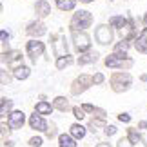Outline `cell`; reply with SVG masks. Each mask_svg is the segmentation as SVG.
Here are the masks:
<instances>
[{
	"mask_svg": "<svg viewBox=\"0 0 147 147\" xmlns=\"http://www.w3.org/2000/svg\"><path fill=\"white\" fill-rule=\"evenodd\" d=\"M7 40H9V35L5 33V29H2V33H0V42H2V46H4Z\"/></svg>",
	"mask_w": 147,
	"mask_h": 147,
	"instance_id": "obj_31",
	"label": "cell"
},
{
	"mask_svg": "<svg viewBox=\"0 0 147 147\" xmlns=\"http://www.w3.org/2000/svg\"><path fill=\"white\" fill-rule=\"evenodd\" d=\"M84 113H86V111H84V107H73V115H75L78 120H82V118L86 116Z\"/></svg>",
	"mask_w": 147,
	"mask_h": 147,
	"instance_id": "obj_27",
	"label": "cell"
},
{
	"mask_svg": "<svg viewBox=\"0 0 147 147\" xmlns=\"http://www.w3.org/2000/svg\"><path fill=\"white\" fill-rule=\"evenodd\" d=\"M91 22H93L91 13L86 11V9H80V11H76L71 18V29L73 31H82V29H86V27L91 26Z\"/></svg>",
	"mask_w": 147,
	"mask_h": 147,
	"instance_id": "obj_1",
	"label": "cell"
},
{
	"mask_svg": "<svg viewBox=\"0 0 147 147\" xmlns=\"http://www.w3.org/2000/svg\"><path fill=\"white\" fill-rule=\"evenodd\" d=\"M98 60V55L96 53H86L82 56H78V64L80 65H86V64H93V62Z\"/></svg>",
	"mask_w": 147,
	"mask_h": 147,
	"instance_id": "obj_19",
	"label": "cell"
},
{
	"mask_svg": "<svg viewBox=\"0 0 147 147\" xmlns=\"http://www.w3.org/2000/svg\"><path fill=\"white\" fill-rule=\"evenodd\" d=\"M29 75H31V71H29V67H26V65H20V67L15 69V78L16 80H26Z\"/></svg>",
	"mask_w": 147,
	"mask_h": 147,
	"instance_id": "obj_20",
	"label": "cell"
},
{
	"mask_svg": "<svg viewBox=\"0 0 147 147\" xmlns=\"http://www.w3.org/2000/svg\"><path fill=\"white\" fill-rule=\"evenodd\" d=\"M129 24L125 16H122V15H115V16H111L109 18V26L111 27H116V29H123Z\"/></svg>",
	"mask_w": 147,
	"mask_h": 147,
	"instance_id": "obj_14",
	"label": "cell"
},
{
	"mask_svg": "<svg viewBox=\"0 0 147 147\" xmlns=\"http://www.w3.org/2000/svg\"><path fill=\"white\" fill-rule=\"evenodd\" d=\"M0 75H2V86H5V84H9V76H5V71H4V69L0 71Z\"/></svg>",
	"mask_w": 147,
	"mask_h": 147,
	"instance_id": "obj_34",
	"label": "cell"
},
{
	"mask_svg": "<svg viewBox=\"0 0 147 147\" xmlns=\"http://www.w3.org/2000/svg\"><path fill=\"white\" fill-rule=\"evenodd\" d=\"M93 80H94V84H102L104 82V75H102V73H96V75L93 76Z\"/></svg>",
	"mask_w": 147,
	"mask_h": 147,
	"instance_id": "obj_33",
	"label": "cell"
},
{
	"mask_svg": "<svg viewBox=\"0 0 147 147\" xmlns=\"http://www.w3.org/2000/svg\"><path fill=\"white\" fill-rule=\"evenodd\" d=\"M127 138L131 140L133 144H140V142H142V136H140V134L136 133V129H129V134H127Z\"/></svg>",
	"mask_w": 147,
	"mask_h": 147,
	"instance_id": "obj_25",
	"label": "cell"
},
{
	"mask_svg": "<svg viewBox=\"0 0 147 147\" xmlns=\"http://www.w3.org/2000/svg\"><path fill=\"white\" fill-rule=\"evenodd\" d=\"M29 125H31V129H35V131H47V123H46V120L40 116V113L38 115H31V118H29Z\"/></svg>",
	"mask_w": 147,
	"mask_h": 147,
	"instance_id": "obj_10",
	"label": "cell"
},
{
	"mask_svg": "<svg viewBox=\"0 0 147 147\" xmlns=\"http://www.w3.org/2000/svg\"><path fill=\"white\" fill-rule=\"evenodd\" d=\"M35 111L40 113V115H51V113H53V105L42 100V102H38V104L35 105Z\"/></svg>",
	"mask_w": 147,
	"mask_h": 147,
	"instance_id": "obj_17",
	"label": "cell"
},
{
	"mask_svg": "<svg viewBox=\"0 0 147 147\" xmlns=\"http://www.w3.org/2000/svg\"><path fill=\"white\" fill-rule=\"evenodd\" d=\"M84 111H87V113H93V115H96L98 118H105V111L104 109H98V107H94L91 104H84Z\"/></svg>",
	"mask_w": 147,
	"mask_h": 147,
	"instance_id": "obj_21",
	"label": "cell"
},
{
	"mask_svg": "<svg viewBox=\"0 0 147 147\" xmlns=\"http://www.w3.org/2000/svg\"><path fill=\"white\" fill-rule=\"evenodd\" d=\"M44 49H46L44 42H38V40H29L27 42V55L33 58V62H36V56H40L44 53Z\"/></svg>",
	"mask_w": 147,
	"mask_h": 147,
	"instance_id": "obj_7",
	"label": "cell"
},
{
	"mask_svg": "<svg viewBox=\"0 0 147 147\" xmlns=\"http://www.w3.org/2000/svg\"><path fill=\"white\" fill-rule=\"evenodd\" d=\"M144 22H145V24H147V13H145V16H144Z\"/></svg>",
	"mask_w": 147,
	"mask_h": 147,
	"instance_id": "obj_40",
	"label": "cell"
},
{
	"mask_svg": "<svg viewBox=\"0 0 147 147\" xmlns=\"http://www.w3.org/2000/svg\"><path fill=\"white\" fill-rule=\"evenodd\" d=\"M105 65L107 67H115V69H123V67H131L133 65V60L127 58L125 53H118V51H115L113 55H109L105 58Z\"/></svg>",
	"mask_w": 147,
	"mask_h": 147,
	"instance_id": "obj_2",
	"label": "cell"
},
{
	"mask_svg": "<svg viewBox=\"0 0 147 147\" xmlns=\"http://www.w3.org/2000/svg\"><path fill=\"white\" fill-rule=\"evenodd\" d=\"M73 42H75V47L76 51H80V53H86V51L91 47V38L89 35H86L84 31H73Z\"/></svg>",
	"mask_w": 147,
	"mask_h": 147,
	"instance_id": "obj_4",
	"label": "cell"
},
{
	"mask_svg": "<svg viewBox=\"0 0 147 147\" xmlns=\"http://www.w3.org/2000/svg\"><path fill=\"white\" fill-rule=\"evenodd\" d=\"M27 35H29V36H42V35H46V26H44L42 24V22H31V24L29 26H27Z\"/></svg>",
	"mask_w": 147,
	"mask_h": 147,
	"instance_id": "obj_9",
	"label": "cell"
},
{
	"mask_svg": "<svg viewBox=\"0 0 147 147\" xmlns=\"http://www.w3.org/2000/svg\"><path fill=\"white\" fill-rule=\"evenodd\" d=\"M94 38L96 42L102 44V46H107V44L113 42V31L109 26H98L96 31H94Z\"/></svg>",
	"mask_w": 147,
	"mask_h": 147,
	"instance_id": "obj_6",
	"label": "cell"
},
{
	"mask_svg": "<svg viewBox=\"0 0 147 147\" xmlns=\"http://www.w3.org/2000/svg\"><path fill=\"white\" fill-rule=\"evenodd\" d=\"M56 5H58V9L62 11H73L76 5V0H55Z\"/></svg>",
	"mask_w": 147,
	"mask_h": 147,
	"instance_id": "obj_18",
	"label": "cell"
},
{
	"mask_svg": "<svg viewBox=\"0 0 147 147\" xmlns=\"http://www.w3.org/2000/svg\"><path fill=\"white\" fill-rule=\"evenodd\" d=\"M26 122V115L22 111H13L9 115V127L11 129H20Z\"/></svg>",
	"mask_w": 147,
	"mask_h": 147,
	"instance_id": "obj_8",
	"label": "cell"
},
{
	"mask_svg": "<svg viewBox=\"0 0 147 147\" xmlns=\"http://www.w3.org/2000/svg\"><path fill=\"white\" fill-rule=\"evenodd\" d=\"M115 133H116V127L115 125H107L105 127V134H107V136H113Z\"/></svg>",
	"mask_w": 147,
	"mask_h": 147,
	"instance_id": "obj_32",
	"label": "cell"
},
{
	"mask_svg": "<svg viewBox=\"0 0 147 147\" xmlns=\"http://www.w3.org/2000/svg\"><path fill=\"white\" fill-rule=\"evenodd\" d=\"M35 11H36V15L40 16V18H44V16H47L51 13V5H49V2H46V0H38L35 4Z\"/></svg>",
	"mask_w": 147,
	"mask_h": 147,
	"instance_id": "obj_13",
	"label": "cell"
},
{
	"mask_svg": "<svg viewBox=\"0 0 147 147\" xmlns=\"http://www.w3.org/2000/svg\"><path fill=\"white\" fill-rule=\"evenodd\" d=\"M73 64V58L69 55H62V56H58V60H56V67H58V69H64V67H67V65H71Z\"/></svg>",
	"mask_w": 147,
	"mask_h": 147,
	"instance_id": "obj_22",
	"label": "cell"
},
{
	"mask_svg": "<svg viewBox=\"0 0 147 147\" xmlns=\"http://www.w3.org/2000/svg\"><path fill=\"white\" fill-rule=\"evenodd\" d=\"M133 78L129 73H115L111 76V86H113V91L116 93H122V91H127L129 86H131Z\"/></svg>",
	"mask_w": 147,
	"mask_h": 147,
	"instance_id": "obj_3",
	"label": "cell"
},
{
	"mask_svg": "<svg viewBox=\"0 0 147 147\" xmlns=\"http://www.w3.org/2000/svg\"><path fill=\"white\" fill-rule=\"evenodd\" d=\"M0 104H2L0 115H2V116H5V115H7V111L11 109V105H13V102H11V100H7V98H2V100H0Z\"/></svg>",
	"mask_w": 147,
	"mask_h": 147,
	"instance_id": "obj_24",
	"label": "cell"
},
{
	"mask_svg": "<svg viewBox=\"0 0 147 147\" xmlns=\"http://www.w3.org/2000/svg\"><path fill=\"white\" fill-rule=\"evenodd\" d=\"M129 47H131V44H129V40H127V38H123V40H122L120 44H116L115 51H118V53H122V51H123V53H125V51H127Z\"/></svg>",
	"mask_w": 147,
	"mask_h": 147,
	"instance_id": "obj_26",
	"label": "cell"
},
{
	"mask_svg": "<svg viewBox=\"0 0 147 147\" xmlns=\"http://www.w3.org/2000/svg\"><path fill=\"white\" fill-rule=\"evenodd\" d=\"M55 134H56V131H55V127H51V129H47V136H49V138H53Z\"/></svg>",
	"mask_w": 147,
	"mask_h": 147,
	"instance_id": "obj_36",
	"label": "cell"
},
{
	"mask_svg": "<svg viewBox=\"0 0 147 147\" xmlns=\"http://www.w3.org/2000/svg\"><path fill=\"white\" fill-rule=\"evenodd\" d=\"M55 107H56V109H60V111H67V109H69V102H67L64 96H56L55 98Z\"/></svg>",
	"mask_w": 147,
	"mask_h": 147,
	"instance_id": "obj_23",
	"label": "cell"
},
{
	"mask_svg": "<svg viewBox=\"0 0 147 147\" xmlns=\"http://www.w3.org/2000/svg\"><path fill=\"white\" fill-rule=\"evenodd\" d=\"M11 129V127H9ZM9 129L7 127H5V123H2V138L5 140V134H9Z\"/></svg>",
	"mask_w": 147,
	"mask_h": 147,
	"instance_id": "obj_35",
	"label": "cell"
},
{
	"mask_svg": "<svg viewBox=\"0 0 147 147\" xmlns=\"http://www.w3.org/2000/svg\"><path fill=\"white\" fill-rule=\"evenodd\" d=\"M98 147H111V145H107V144H100Z\"/></svg>",
	"mask_w": 147,
	"mask_h": 147,
	"instance_id": "obj_39",
	"label": "cell"
},
{
	"mask_svg": "<svg viewBox=\"0 0 147 147\" xmlns=\"http://www.w3.org/2000/svg\"><path fill=\"white\" fill-rule=\"evenodd\" d=\"M118 120H120V122H125V123H129V122H131V116H129L127 113H122V115H118Z\"/></svg>",
	"mask_w": 147,
	"mask_h": 147,
	"instance_id": "obj_30",
	"label": "cell"
},
{
	"mask_svg": "<svg viewBox=\"0 0 147 147\" xmlns=\"http://www.w3.org/2000/svg\"><path fill=\"white\" fill-rule=\"evenodd\" d=\"M91 84H94L93 76H89V75H80V76H78L75 82H73L71 93H73V94H80V93L86 91V89H87L89 86H91Z\"/></svg>",
	"mask_w": 147,
	"mask_h": 147,
	"instance_id": "obj_5",
	"label": "cell"
},
{
	"mask_svg": "<svg viewBox=\"0 0 147 147\" xmlns=\"http://www.w3.org/2000/svg\"><path fill=\"white\" fill-rule=\"evenodd\" d=\"M133 145H134V144H133L129 138H122L120 142H118V147H133Z\"/></svg>",
	"mask_w": 147,
	"mask_h": 147,
	"instance_id": "obj_28",
	"label": "cell"
},
{
	"mask_svg": "<svg viewBox=\"0 0 147 147\" xmlns=\"http://www.w3.org/2000/svg\"><path fill=\"white\" fill-rule=\"evenodd\" d=\"M134 47H136V51H140V53L147 55V27L140 33V36L134 40Z\"/></svg>",
	"mask_w": 147,
	"mask_h": 147,
	"instance_id": "obj_12",
	"label": "cell"
},
{
	"mask_svg": "<svg viewBox=\"0 0 147 147\" xmlns=\"http://www.w3.org/2000/svg\"><path fill=\"white\" fill-rule=\"evenodd\" d=\"M69 129H71V134H73L76 140H82L84 136H86V127L80 125V123H73Z\"/></svg>",
	"mask_w": 147,
	"mask_h": 147,
	"instance_id": "obj_16",
	"label": "cell"
},
{
	"mask_svg": "<svg viewBox=\"0 0 147 147\" xmlns=\"http://www.w3.org/2000/svg\"><path fill=\"white\" fill-rule=\"evenodd\" d=\"M138 127H140V129H147V120L140 122V123H138Z\"/></svg>",
	"mask_w": 147,
	"mask_h": 147,
	"instance_id": "obj_37",
	"label": "cell"
},
{
	"mask_svg": "<svg viewBox=\"0 0 147 147\" xmlns=\"http://www.w3.org/2000/svg\"><path fill=\"white\" fill-rule=\"evenodd\" d=\"M29 145H33V147H40V145H42V138H40V136L31 138V140H29Z\"/></svg>",
	"mask_w": 147,
	"mask_h": 147,
	"instance_id": "obj_29",
	"label": "cell"
},
{
	"mask_svg": "<svg viewBox=\"0 0 147 147\" xmlns=\"http://www.w3.org/2000/svg\"><path fill=\"white\" fill-rule=\"evenodd\" d=\"M58 144H60V147H76V142H75L73 134H60Z\"/></svg>",
	"mask_w": 147,
	"mask_h": 147,
	"instance_id": "obj_15",
	"label": "cell"
},
{
	"mask_svg": "<svg viewBox=\"0 0 147 147\" xmlns=\"http://www.w3.org/2000/svg\"><path fill=\"white\" fill-rule=\"evenodd\" d=\"M4 60H7V65H11V67H20V64H22V53L20 51H9L7 55H4Z\"/></svg>",
	"mask_w": 147,
	"mask_h": 147,
	"instance_id": "obj_11",
	"label": "cell"
},
{
	"mask_svg": "<svg viewBox=\"0 0 147 147\" xmlns=\"http://www.w3.org/2000/svg\"><path fill=\"white\" fill-rule=\"evenodd\" d=\"M80 2H84V4H89V2H93V0H80Z\"/></svg>",
	"mask_w": 147,
	"mask_h": 147,
	"instance_id": "obj_38",
	"label": "cell"
}]
</instances>
